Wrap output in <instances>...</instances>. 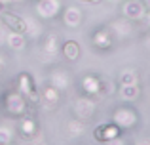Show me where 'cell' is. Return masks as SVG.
<instances>
[{"label": "cell", "mask_w": 150, "mask_h": 145, "mask_svg": "<svg viewBox=\"0 0 150 145\" xmlns=\"http://www.w3.org/2000/svg\"><path fill=\"white\" fill-rule=\"evenodd\" d=\"M29 101L21 96L15 88H8L0 92V111L8 116V119H21L29 113Z\"/></svg>", "instance_id": "6da1fadb"}, {"label": "cell", "mask_w": 150, "mask_h": 145, "mask_svg": "<svg viewBox=\"0 0 150 145\" xmlns=\"http://www.w3.org/2000/svg\"><path fill=\"white\" fill-rule=\"evenodd\" d=\"M110 120L125 134V132L137 130V126H139V122H141V116H139V111H137L131 103H122V105H116V107L112 109Z\"/></svg>", "instance_id": "7a4b0ae2"}, {"label": "cell", "mask_w": 150, "mask_h": 145, "mask_svg": "<svg viewBox=\"0 0 150 145\" xmlns=\"http://www.w3.org/2000/svg\"><path fill=\"white\" fill-rule=\"evenodd\" d=\"M80 94L82 96H88L91 99H97V97H103V96H108L110 90H108V82L97 73H86L82 74L80 82Z\"/></svg>", "instance_id": "3957f363"}, {"label": "cell", "mask_w": 150, "mask_h": 145, "mask_svg": "<svg viewBox=\"0 0 150 145\" xmlns=\"http://www.w3.org/2000/svg\"><path fill=\"white\" fill-rule=\"evenodd\" d=\"M15 90L29 101L30 107H38L40 105V92H38V84L34 80V76L29 71H21L15 76Z\"/></svg>", "instance_id": "277c9868"}, {"label": "cell", "mask_w": 150, "mask_h": 145, "mask_svg": "<svg viewBox=\"0 0 150 145\" xmlns=\"http://www.w3.org/2000/svg\"><path fill=\"white\" fill-rule=\"evenodd\" d=\"M89 42H91V48L97 52H110L116 44V38L108 25H97L89 34Z\"/></svg>", "instance_id": "5b68a950"}, {"label": "cell", "mask_w": 150, "mask_h": 145, "mask_svg": "<svg viewBox=\"0 0 150 145\" xmlns=\"http://www.w3.org/2000/svg\"><path fill=\"white\" fill-rule=\"evenodd\" d=\"M63 0H34V11L42 21H55L63 11Z\"/></svg>", "instance_id": "8992f818"}, {"label": "cell", "mask_w": 150, "mask_h": 145, "mask_svg": "<svg viewBox=\"0 0 150 145\" xmlns=\"http://www.w3.org/2000/svg\"><path fill=\"white\" fill-rule=\"evenodd\" d=\"M95 111H97V101L91 99V97H88V96H82L80 94V96L72 101V115H74V119H78V120L88 122L89 119H93Z\"/></svg>", "instance_id": "52a82bcc"}, {"label": "cell", "mask_w": 150, "mask_h": 145, "mask_svg": "<svg viewBox=\"0 0 150 145\" xmlns=\"http://www.w3.org/2000/svg\"><path fill=\"white\" fill-rule=\"evenodd\" d=\"M40 134V122L34 115L27 113L25 116H21L17 122V136L25 141H34Z\"/></svg>", "instance_id": "ba28073f"}, {"label": "cell", "mask_w": 150, "mask_h": 145, "mask_svg": "<svg viewBox=\"0 0 150 145\" xmlns=\"http://www.w3.org/2000/svg\"><path fill=\"white\" fill-rule=\"evenodd\" d=\"M91 138L95 139L99 145H103L106 141H112V139L124 138V132H122L112 120H108V122H101V124H97V126L93 128L91 130Z\"/></svg>", "instance_id": "9c48e42d"}, {"label": "cell", "mask_w": 150, "mask_h": 145, "mask_svg": "<svg viewBox=\"0 0 150 145\" xmlns=\"http://www.w3.org/2000/svg\"><path fill=\"white\" fill-rule=\"evenodd\" d=\"M38 92H40V107H44L46 111H55V109L59 107L63 94L59 92L57 88H53L50 82L42 84L40 88H38Z\"/></svg>", "instance_id": "30bf717a"}, {"label": "cell", "mask_w": 150, "mask_h": 145, "mask_svg": "<svg viewBox=\"0 0 150 145\" xmlns=\"http://www.w3.org/2000/svg\"><path fill=\"white\" fill-rule=\"evenodd\" d=\"M59 36L57 33H46L40 40V52H42V59H46V63H53L55 57L59 56Z\"/></svg>", "instance_id": "8fae6325"}, {"label": "cell", "mask_w": 150, "mask_h": 145, "mask_svg": "<svg viewBox=\"0 0 150 145\" xmlns=\"http://www.w3.org/2000/svg\"><path fill=\"white\" fill-rule=\"evenodd\" d=\"M0 23H2L10 33H19V34L27 33V19H23L19 14H15V11H11V10H6L0 15Z\"/></svg>", "instance_id": "7c38bea8"}, {"label": "cell", "mask_w": 150, "mask_h": 145, "mask_svg": "<svg viewBox=\"0 0 150 145\" xmlns=\"http://www.w3.org/2000/svg\"><path fill=\"white\" fill-rule=\"evenodd\" d=\"M144 14H146V6L143 0H124V4H122V17L133 23L144 19Z\"/></svg>", "instance_id": "4fadbf2b"}, {"label": "cell", "mask_w": 150, "mask_h": 145, "mask_svg": "<svg viewBox=\"0 0 150 145\" xmlns=\"http://www.w3.org/2000/svg\"><path fill=\"white\" fill-rule=\"evenodd\" d=\"M48 82L63 94V92H67V90L70 88V84H72V76H70V73L67 71V69L53 67L50 71V74H48Z\"/></svg>", "instance_id": "5bb4252c"}, {"label": "cell", "mask_w": 150, "mask_h": 145, "mask_svg": "<svg viewBox=\"0 0 150 145\" xmlns=\"http://www.w3.org/2000/svg\"><path fill=\"white\" fill-rule=\"evenodd\" d=\"M61 23L67 27V29H78V27L84 23V11L78 6H65L59 15Z\"/></svg>", "instance_id": "9a60e30c"}, {"label": "cell", "mask_w": 150, "mask_h": 145, "mask_svg": "<svg viewBox=\"0 0 150 145\" xmlns=\"http://www.w3.org/2000/svg\"><path fill=\"white\" fill-rule=\"evenodd\" d=\"M59 54L63 56V59L69 61V63H76L82 56V48L80 42L72 40V38H67V40L61 42V48H59Z\"/></svg>", "instance_id": "2e32d148"}, {"label": "cell", "mask_w": 150, "mask_h": 145, "mask_svg": "<svg viewBox=\"0 0 150 145\" xmlns=\"http://www.w3.org/2000/svg\"><path fill=\"white\" fill-rule=\"evenodd\" d=\"M108 27H110V31H112L114 38H129L133 34V21H129V19H125V17L114 19Z\"/></svg>", "instance_id": "e0dca14e"}, {"label": "cell", "mask_w": 150, "mask_h": 145, "mask_svg": "<svg viewBox=\"0 0 150 145\" xmlns=\"http://www.w3.org/2000/svg\"><path fill=\"white\" fill-rule=\"evenodd\" d=\"M65 132H67V136H69L70 139H82L86 136V132H88V124H86L84 120H78V119L72 116V119L67 122Z\"/></svg>", "instance_id": "ac0fdd59"}, {"label": "cell", "mask_w": 150, "mask_h": 145, "mask_svg": "<svg viewBox=\"0 0 150 145\" xmlns=\"http://www.w3.org/2000/svg\"><path fill=\"white\" fill-rule=\"evenodd\" d=\"M143 94L141 84H127V86H118V96L124 103H133L137 101Z\"/></svg>", "instance_id": "d6986e66"}, {"label": "cell", "mask_w": 150, "mask_h": 145, "mask_svg": "<svg viewBox=\"0 0 150 145\" xmlns=\"http://www.w3.org/2000/svg\"><path fill=\"white\" fill-rule=\"evenodd\" d=\"M6 46L13 52H23L27 48V34H19V33H10L8 31L6 36Z\"/></svg>", "instance_id": "ffe728a7"}, {"label": "cell", "mask_w": 150, "mask_h": 145, "mask_svg": "<svg viewBox=\"0 0 150 145\" xmlns=\"http://www.w3.org/2000/svg\"><path fill=\"white\" fill-rule=\"evenodd\" d=\"M118 84L120 86H127V84H141V78H139V73L131 67H125L122 69L120 74H118Z\"/></svg>", "instance_id": "44dd1931"}, {"label": "cell", "mask_w": 150, "mask_h": 145, "mask_svg": "<svg viewBox=\"0 0 150 145\" xmlns=\"http://www.w3.org/2000/svg\"><path fill=\"white\" fill-rule=\"evenodd\" d=\"M13 134L15 132L8 126H0V145H13Z\"/></svg>", "instance_id": "7402d4cb"}, {"label": "cell", "mask_w": 150, "mask_h": 145, "mask_svg": "<svg viewBox=\"0 0 150 145\" xmlns=\"http://www.w3.org/2000/svg\"><path fill=\"white\" fill-rule=\"evenodd\" d=\"M133 145H150V134H143L139 138H135Z\"/></svg>", "instance_id": "603a6c76"}, {"label": "cell", "mask_w": 150, "mask_h": 145, "mask_svg": "<svg viewBox=\"0 0 150 145\" xmlns=\"http://www.w3.org/2000/svg\"><path fill=\"white\" fill-rule=\"evenodd\" d=\"M103 145H127V143H125V139H124V138H118V139L106 141V143H103Z\"/></svg>", "instance_id": "cb8c5ba5"}, {"label": "cell", "mask_w": 150, "mask_h": 145, "mask_svg": "<svg viewBox=\"0 0 150 145\" xmlns=\"http://www.w3.org/2000/svg\"><path fill=\"white\" fill-rule=\"evenodd\" d=\"M23 0H0V4H4V6H11V4H21Z\"/></svg>", "instance_id": "d4e9b609"}, {"label": "cell", "mask_w": 150, "mask_h": 145, "mask_svg": "<svg viewBox=\"0 0 150 145\" xmlns=\"http://www.w3.org/2000/svg\"><path fill=\"white\" fill-rule=\"evenodd\" d=\"M144 48H146L148 52H150V33L146 34V36H144Z\"/></svg>", "instance_id": "484cf974"}, {"label": "cell", "mask_w": 150, "mask_h": 145, "mask_svg": "<svg viewBox=\"0 0 150 145\" xmlns=\"http://www.w3.org/2000/svg\"><path fill=\"white\" fill-rule=\"evenodd\" d=\"M144 19H146L148 27H150V8H146V14H144Z\"/></svg>", "instance_id": "4316f807"}, {"label": "cell", "mask_w": 150, "mask_h": 145, "mask_svg": "<svg viewBox=\"0 0 150 145\" xmlns=\"http://www.w3.org/2000/svg\"><path fill=\"white\" fill-rule=\"evenodd\" d=\"M80 2H89V4H101L103 0H80Z\"/></svg>", "instance_id": "83f0119b"}, {"label": "cell", "mask_w": 150, "mask_h": 145, "mask_svg": "<svg viewBox=\"0 0 150 145\" xmlns=\"http://www.w3.org/2000/svg\"><path fill=\"white\" fill-rule=\"evenodd\" d=\"M6 10H8V8L4 6V4H0V15H2V14H4V11H6Z\"/></svg>", "instance_id": "f1b7e54d"}, {"label": "cell", "mask_w": 150, "mask_h": 145, "mask_svg": "<svg viewBox=\"0 0 150 145\" xmlns=\"http://www.w3.org/2000/svg\"><path fill=\"white\" fill-rule=\"evenodd\" d=\"M144 6H146V8H150V0H144Z\"/></svg>", "instance_id": "f546056e"}, {"label": "cell", "mask_w": 150, "mask_h": 145, "mask_svg": "<svg viewBox=\"0 0 150 145\" xmlns=\"http://www.w3.org/2000/svg\"><path fill=\"white\" fill-rule=\"evenodd\" d=\"M112 2H120V0H112Z\"/></svg>", "instance_id": "4dcf8cb0"}]
</instances>
